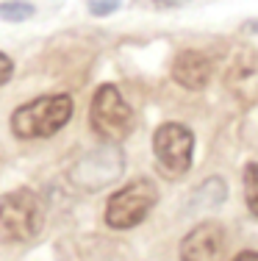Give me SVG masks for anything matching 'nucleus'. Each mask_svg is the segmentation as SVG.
I'll list each match as a JSON object with an SVG mask.
<instances>
[{
	"label": "nucleus",
	"instance_id": "nucleus-1",
	"mask_svg": "<svg viewBox=\"0 0 258 261\" xmlns=\"http://www.w3.org/2000/svg\"><path fill=\"white\" fill-rule=\"evenodd\" d=\"M75 114V103L70 95H42L20 106L11 114V134L17 139H47L59 134Z\"/></svg>",
	"mask_w": 258,
	"mask_h": 261
},
{
	"label": "nucleus",
	"instance_id": "nucleus-2",
	"mask_svg": "<svg viewBox=\"0 0 258 261\" xmlns=\"http://www.w3.org/2000/svg\"><path fill=\"white\" fill-rule=\"evenodd\" d=\"M45 228V200L34 189H14L0 200V239L11 245L31 242Z\"/></svg>",
	"mask_w": 258,
	"mask_h": 261
},
{
	"label": "nucleus",
	"instance_id": "nucleus-3",
	"mask_svg": "<svg viewBox=\"0 0 258 261\" xmlns=\"http://www.w3.org/2000/svg\"><path fill=\"white\" fill-rule=\"evenodd\" d=\"M89 125L100 139L106 142H120L136 125V114L122 97V92L114 84L97 86L95 97L89 106Z\"/></svg>",
	"mask_w": 258,
	"mask_h": 261
},
{
	"label": "nucleus",
	"instance_id": "nucleus-4",
	"mask_svg": "<svg viewBox=\"0 0 258 261\" xmlns=\"http://www.w3.org/2000/svg\"><path fill=\"white\" fill-rule=\"evenodd\" d=\"M158 203V186L150 178H136V181L125 184L117 189L111 200L106 203V225L114 231H128L145 222V217L156 208Z\"/></svg>",
	"mask_w": 258,
	"mask_h": 261
},
{
	"label": "nucleus",
	"instance_id": "nucleus-5",
	"mask_svg": "<svg viewBox=\"0 0 258 261\" xmlns=\"http://www.w3.org/2000/svg\"><path fill=\"white\" fill-rule=\"evenodd\" d=\"M125 170V156L117 145H100L83 153L70 167V184L81 192H97L114 184Z\"/></svg>",
	"mask_w": 258,
	"mask_h": 261
},
{
	"label": "nucleus",
	"instance_id": "nucleus-6",
	"mask_svg": "<svg viewBox=\"0 0 258 261\" xmlns=\"http://www.w3.org/2000/svg\"><path fill=\"white\" fill-rule=\"evenodd\" d=\"M153 153L169 178L186 175L194 159V134L181 122H164L153 134Z\"/></svg>",
	"mask_w": 258,
	"mask_h": 261
},
{
	"label": "nucleus",
	"instance_id": "nucleus-7",
	"mask_svg": "<svg viewBox=\"0 0 258 261\" xmlns=\"http://www.w3.org/2000/svg\"><path fill=\"white\" fill-rule=\"evenodd\" d=\"M222 250H225V228L214 220H206L197 222L181 239L178 256H181V261H219Z\"/></svg>",
	"mask_w": 258,
	"mask_h": 261
},
{
	"label": "nucleus",
	"instance_id": "nucleus-8",
	"mask_svg": "<svg viewBox=\"0 0 258 261\" xmlns=\"http://www.w3.org/2000/svg\"><path fill=\"white\" fill-rule=\"evenodd\" d=\"M211 72H214L211 59L200 50H183L172 61V81L192 92L206 89L208 81H211Z\"/></svg>",
	"mask_w": 258,
	"mask_h": 261
},
{
	"label": "nucleus",
	"instance_id": "nucleus-9",
	"mask_svg": "<svg viewBox=\"0 0 258 261\" xmlns=\"http://www.w3.org/2000/svg\"><path fill=\"white\" fill-rule=\"evenodd\" d=\"M228 197V186L219 175H211L208 181H203L197 189L192 192L189 197V211H211V208H219Z\"/></svg>",
	"mask_w": 258,
	"mask_h": 261
},
{
	"label": "nucleus",
	"instance_id": "nucleus-10",
	"mask_svg": "<svg viewBox=\"0 0 258 261\" xmlns=\"http://www.w3.org/2000/svg\"><path fill=\"white\" fill-rule=\"evenodd\" d=\"M242 181H244V200H247V208L258 220V161H250V164L244 167Z\"/></svg>",
	"mask_w": 258,
	"mask_h": 261
},
{
	"label": "nucleus",
	"instance_id": "nucleus-11",
	"mask_svg": "<svg viewBox=\"0 0 258 261\" xmlns=\"http://www.w3.org/2000/svg\"><path fill=\"white\" fill-rule=\"evenodd\" d=\"M34 6L25 0H6L0 3V20L3 22H25L28 17H34Z\"/></svg>",
	"mask_w": 258,
	"mask_h": 261
},
{
	"label": "nucleus",
	"instance_id": "nucleus-12",
	"mask_svg": "<svg viewBox=\"0 0 258 261\" xmlns=\"http://www.w3.org/2000/svg\"><path fill=\"white\" fill-rule=\"evenodd\" d=\"M122 6V0H89V11L95 17H108Z\"/></svg>",
	"mask_w": 258,
	"mask_h": 261
},
{
	"label": "nucleus",
	"instance_id": "nucleus-13",
	"mask_svg": "<svg viewBox=\"0 0 258 261\" xmlns=\"http://www.w3.org/2000/svg\"><path fill=\"white\" fill-rule=\"evenodd\" d=\"M11 75H14V61H11L9 56H6L3 50H0V86H3V84H9Z\"/></svg>",
	"mask_w": 258,
	"mask_h": 261
},
{
	"label": "nucleus",
	"instance_id": "nucleus-14",
	"mask_svg": "<svg viewBox=\"0 0 258 261\" xmlns=\"http://www.w3.org/2000/svg\"><path fill=\"white\" fill-rule=\"evenodd\" d=\"M233 261H258V250H242Z\"/></svg>",
	"mask_w": 258,
	"mask_h": 261
},
{
	"label": "nucleus",
	"instance_id": "nucleus-15",
	"mask_svg": "<svg viewBox=\"0 0 258 261\" xmlns=\"http://www.w3.org/2000/svg\"><path fill=\"white\" fill-rule=\"evenodd\" d=\"M244 31H247V34H258V20H247L244 22Z\"/></svg>",
	"mask_w": 258,
	"mask_h": 261
},
{
	"label": "nucleus",
	"instance_id": "nucleus-16",
	"mask_svg": "<svg viewBox=\"0 0 258 261\" xmlns=\"http://www.w3.org/2000/svg\"><path fill=\"white\" fill-rule=\"evenodd\" d=\"M175 3H181V0H175Z\"/></svg>",
	"mask_w": 258,
	"mask_h": 261
}]
</instances>
